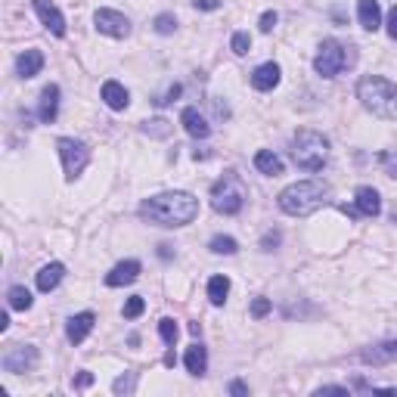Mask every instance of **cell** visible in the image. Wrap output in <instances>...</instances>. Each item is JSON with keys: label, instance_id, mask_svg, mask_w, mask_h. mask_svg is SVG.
Masks as SVG:
<instances>
[{"label": "cell", "instance_id": "obj_36", "mask_svg": "<svg viewBox=\"0 0 397 397\" xmlns=\"http://www.w3.org/2000/svg\"><path fill=\"white\" fill-rule=\"evenodd\" d=\"M90 385H94V373H87V369H84V373L75 375V388H90Z\"/></svg>", "mask_w": 397, "mask_h": 397}, {"label": "cell", "instance_id": "obj_3", "mask_svg": "<svg viewBox=\"0 0 397 397\" xmlns=\"http://www.w3.org/2000/svg\"><path fill=\"white\" fill-rule=\"evenodd\" d=\"M357 99L366 105L373 115L397 121V84H391L382 75H366L357 84Z\"/></svg>", "mask_w": 397, "mask_h": 397}, {"label": "cell", "instance_id": "obj_17", "mask_svg": "<svg viewBox=\"0 0 397 397\" xmlns=\"http://www.w3.org/2000/svg\"><path fill=\"white\" fill-rule=\"evenodd\" d=\"M41 69H44V53L41 50H25L22 56L16 59L19 78H35V75H41Z\"/></svg>", "mask_w": 397, "mask_h": 397}, {"label": "cell", "instance_id": "obj_33", "mask_svg": "<svg viewBox=\"0 0 397 397\" xmlns=\"http://www.w3.org/2000/svg\"><path fill=\"white\" fill-rule=\"evenodd\" d=\"M115 394H128V391H134V375H121V379H115Z\"/></svg>", "mask_w": 397, "mask_h": 397}, {"label": "cell", "instance_id": "obj_20", "mask_svg": "<svg viewBox=\"0 0 397 397\" xmlns=\"http://www.w3.org/2000/svg\"><path fill=\"white\" fill-rule=\"evenodd\" d=\"M354 198H357V211H360V214L375 217L382 211V198H379V193H375L373 187H360L354 193Z\"/></svg>", "mask_w": 397, "mask_h": 397}, {"label": "cell", "instance_id": "obj_34", "mask_svg": "<svg viewBox=\"0 0 397 397\" xmlns=\"http://www.w3.org/2000/svg\"><path fill=\"white\" fill-rule=\"evenodd\" d=\"M180 90H183V87H180V84H174V87H171V90H168V94H164V96H158V99H155V105H168V103H174V99H177V96H180Z\"/></svg>", "mask_w": 397, "mask_h": 397}, {"label": "cell", "instance_id": "obj_9", "mask_svg": "<svg viewBox=\"0 0 397 397\" xmlns=\"http://www.w3.org/2000/svg\"><path fill=\"white\" fill-rule=\"evenodd\" d=\"M35 363H37V348H31V345H16L6 350V357H3L6 373H28Z\"/></svg>", "mask_w": 397, "mask_h": 397}, {"label": "cell", "instance_id": "obj_35", "mask_svg": "<svg viewBox=\"0 0 397 397\" xmlns=\"http://www.w3.org/2000/svg\"><path fill=\"white\" fill-rule=\"evenodd\" d=\"M273 28H276V12L267 10V12L261 16V31H273Z\"/></svg>", "mask_w": 397, "mask_h": 397}, {"label": "cell", "instance_id": "obj_38", "mask_svg": "<svg viewBox=\"0 0 397 397\" xmlns=\"http://www.w3.org/2000/svg\"><path fill=\"white\" fill-rule=\"evenodd\" d=\"M388 35H391L394 41H397V6H394L391 12H388Z\"/></svg>", "mask_w": 397, "mask_h": 397}, {"label": "cell", "instance_id": "obj_26", "mask_svg": "<svg viewBox=\"0 0 397 397\" xmlns=\"http://www.w3.org/2000/svg\"><path fill=\"white\" fill-rule=\"evenodd\" d=\"M208 248L214 251V255H236V251H239V246H236L233 236H214Z\"/></svg>", "mask_w": 397, "mask_h": 397}, {"label": "cell", "instance_id": "obj_25", "mask_svg": "<svg viewBox=\"0 0 397 397\" xmlns=\"http://www.w3.org/2000/svg\"><path fill=\"white\" fill-rule=\"evenodd\" d=\"M10 307L12 310H28L31 307V292L25 286H12L10 289Z\"/></svg>", "mask_w": 397, "mask_h": 397}, {"label": "cell", "instance_id": "obj_12", "mask_svg": "<svg viewBox=\"0 0 397 397\" xmlns=\"http://www.w3.org/2000/svg\"><path fill=\"white\" fill-rule=\"evenodd\" d=\"M140 276V261H121L112 267V273H105V286L118 289V286H130Z\"/></svg>", "mask_w": 397, "mask_h": 397}, {"label": "cell", "instance_id": "obj_7", "mask_svg": "<svg viewBox=\"0 0 397 397\" xmlns=\"http://www.w3.org/2000/svg\"><path fill=\"white\" fill-rule=\"evenodd\" d=\"M56 146H59V158H62L65 177H69V180H75V177L81 174V171L87 168V162H90V149H87V143L71 140V137H62V140H59Z\"/></svg>", "mask_w": 397, "mask_h": 397}, {"label": "cell", "instance_id": "obj_16", "mask_svg": "<svg viewBox=\"0 0 397 397\" xmlns=\"http://www.w3.org/2000/svg\"><path fill=\"white\" fill-rule=\"evenodd\" d=\"M280 65L276 62H264L255 69V75H251V87L255 90H273L276 84H280Z\"/></svg>", "mask_w": 397, "mask_h": 397}, {"label": "cell", "instance_id": "obj_13", "mask_svg": "<svg viewBox=\"0 0 397 397\" xmlns=\"http://www.w3.org/2000/svg\"><path fill=\"white\" fill-rule=\"evenodd\" d=\"M94 323H96V316L90 314V310H84V314H75L69 320V326H65V335H69V341L71 345H81L84 339L90 335V329H94Z\"/></svg>", "mask_w": 397, "mask_h": 397}, {"label": "cell", "instance_id": "obj_11", "mask_svg": "<svg viewBox=\"0 0 397 397\" xmlns=\"http://www.w3.org/2000/svg\"><path fill=\"white\" fill-rule=\"evenodd\" d=\"M360 360L373 363V366H385V363L397 360V339H388V341H382V345H373V348L360 350Z\"/></svg>", "mask_w": 397, "mask_h": 397}, {"label": "cell", "instance_id": "obj_43", "mask_svg": "<svg viewBox=\"0 0 397 397\" xmlns=\"http://www.w3.org/2000/svg\"><path fill=\"white\" fill-rule=\"evenodd\" d=\"M6 326H10V316L0 314V332H6Z\"/></svg>", "mask_w": 397, "mask_h": 397}, {"label": "cell", "instance_id": "obj_28", "mask_svg": "<svg viewBox=\"0 0 397 397\" xmlns=\"http://www.w3.org/2000/svg\"><path fill=\"white\" fill-rule=\"evenodd\" d=\"M155 31L158 35H174V28H177V19L171 16V12H162V16H155Z\"/></svg>", "mask_w": 397, "mask_h": 397}, {"label": "cell", "instance_id": "obj_10", "mask_svg": "<svg viewBox=\"0 0 397 397\" xmlns=\"http://www.w3.org/2000/svg\"><path fill=\"white\" fill-rule=\"evenodd\" d=\"M31 3H35V12L44 22V28L53 31L56 37H62L65 35V16L56 10V3H53V0H31Z\"/></svg>", "mask_w": 397, "mask_h": 397}, {"label": "cell", "instance_id": "obj_15", "mask_svg": "<svg viewBox=\"0 0 397 397\" xmlns=\"http://www.w3.org/2000/svg\"><path fill=\"white\" fill-rule=\"evenodd\" d=\"M59 115V87L56 84H50V87L41 90V103H37V118H41L44 124H53Z\"/></svg>", "mask_w": 397, "mask_h": 397}, {"label": "cell", "instance_id": "obj_40", "mask_svg": "<svg viewBox=\"0 0 397 397\" xmlns=\"http://www.w3.org/2000/svg\"><path fill=\"white\" fill-rule=\"evenodd\" d=\"M316 394H348V388L345 385H323Z\"/></svg>", "mask_w": 397, "mask_h": 397}, {"label": "cell", "instance_id": "obj_14", "mask_svg": "<svg viewBox=\"0 0 397 397\" xmlns=\"http://www.w3.org/2000/svg\"><path fill=\"white\" fill-rule=\"evenodd\" d=\"M180 124H183V130H187L189 137H196V140H205V137L211 134V124L205 121V115L198 109H193V105L180 112Z\"/></svg>", "mask_w": 397, "mask_h": 397}, {"label": "cell", "instance_id": "obj_1", "mask_svg": "<svg viewBox=\"0 0 397 397\" xmlns=\"http://www.w3.org/2000/svg\"><path fill=\"white\" fill-rule=\"evenodd\" d=\"M198 214V198L193 193H183V189H174V193H158L146 198L140 205V217L155 227L174 230V227H187L193 223Z\"/></svg>", "mask_w": 397, "mask_h": 397}, {"label": "cell", "instance_id": "obj_42", "mask_svg": "<svg viewBox=\"0 0 397 397\" xmlns=\"http://www.w3.org/2000/svg\"><path fill=\"white\" fill-rule=\"evenodd\" d=\"M382 162H385L388 168H391V177H397V162H394L391 155H388V152H385V155H382Z\"/></svg>", "mask_w": 397, "mask_h": 397}, {"label": "cell", "instance_id": "obj_31", "mask_svg": "<svg viewBox=\"0 0 397 397\" xmlns=\"http://www.w3.org/2000/svg\"><path fill=\"white\" fill-rule=\"evenodd\" d=\"M267 314H270V301L267 298H255V301H251V316L261 320V316H267Z\"/></svg>", "mask_w": 397, "mask_h": 397}, {"label": "cell", "instance_id": "obj_27", "mask_svg": "<svg viewBox=\"0 0 397 397\" xmlns=\"http://www.w3.org/2000/svg\"><path fill=\"white\" fill-rule=\"evenodd\" d=\"M177 332H180V329H177V323L171 320V316H164V320L158 323V335L164 339V345H174V341H177Z\"/></svg>", "mask_w": 397, "mask_h": 397}, {"label": "cell", "instance_id": "obj_2", "mask_svg": "<svg viewBox=\"0 0 397 397\" xmlns=\"http://www.w3.org/2000/svg\"><path fill=\"white\" fill-rule=\"evenodd\" d=\"M329 196H332V189L323 180H298L280 193V208L292 217H307L320 205H326Z\"/></svg>", "mask_w": 397, "mask_h": 397}, {"label": "cell", "instance_id": "obj_5", "mask_svg": "<svg viewBox=\"0 0 397 397\" xmlns=\"http://www.w3.org/2000/svg\"><path fill=\"white\" fill-rule=\"evenodd\" d=\"M354 47H348V44L335 41V37H329V41L320 44V50H316V59H314V69L316 75L323 78H339L345 69L354 65Z\"/></svg>", "mask_w": 397, "mask_h": 397}, {"label": "cell", "instance_id": "obj_41", "mask_svg": "<svg viewBox=\"0 0 397 397\" xmlns=\"http://www.w3.org/2000/svg\"><path fill=\"white\" fill-rule=\"evenodd\" d=\"M230 394H236V397H242V394H248V388H246V382H233V385H230Z\"/></svg>", "mask_w": 397, "mask_h": 397}, {"label": "cell", "instance_id": "obj_6", "mask_svg": "<svg viewBox=\"0 0 397 397\" xmlns=\"http://www.w3.org/2000/svg\"><path fill=\"white\" fill-rule=\"evenodd\" d=\"M246 205V183L239 180V174L227 171L221 180L211 187V208L217 214H239Z\"/></svg>", "mask_w": 397, "mask_h": 397}, {"label": "cell", "instance_id": "obj_21", "mask_svg": "<svg viewBox=\"0 0 397 397\" xmlns=\"http://www.w3.org/2000/svg\"><path fill=\"white\" fill-rule=\"evenodd\" d=\"M62 276H65V267L59 261H53L47 267H41V273H37V289H41V292H53V289L62 282Z\"/></svg>", "mask_w": 397, "mask_h": 397}, {"label": "cell", "instance_id": "obj_39", "mask_svg": "<svg viewBox=\"0 0 397 397\" xmlns=\"http://www.w3.org/2000/svg\"><path fill=\"white\" fill-rule=\"evenodd\" d=\"M196 10H217L221 6V0H193Z\"/></svg>", "mask_w": 397, "mask_h": 397}, {"label": "cell", "instance_id": "obj_30", "mask_svg": "<svg viewBox=\"0 0 397 397\" xmlns=\"http://www.w3.org/2000/svg\"><path fill=\"white\" fill-rule=\"evenodd\" d=\"M146 310V301H143L140 295H134V298H128V304H124V316L128 320H137V316Z\"/></svg>", "mask_w": 397, "mask_h": 397}, {"label": "cell", "instance_id": "obj_4", "mask_svg": "<svg viewBox=\"0 0 397 397\" xmlns=\"http://www.w3.org/2000/svg\"><path fill=\"white\" fill-rule=\"evenodd\" d=\"M292 158L298 168L304 171H320L323 164L329 162V140L320 134V130L301 128L292 137Z\"/></svg>", "mask_w": 397, "mask_h": 397}, {"label": "cell", "instance_id": "obj_19", "mask_svg": "<svg viewBox=\"0 0 397 397\" xmlns=\"http://www.w3.org/2000/svg\"><path fill=\"white\" fill-rule=\"evenodd\" d=\"M103 103L109 105V109L121 112V109H128L130 94H128V90H124L118 81H105V84H103Z\"/></svg>", "mask_w": 397, "mask_h": 397}, {"label": "cell", "instance_id": "obj_23", "mask_svg": "<svg viewBox=\"0 0 397 397\" xmlns=\"http://www.w3.org/2000/svg\"><path fill=\"white\" fill-rule=\"evenodd\" d=\"M183 363H187V373L205 375V369H208V348H202V345L187 348V357H183Z\"/></svg>", "mask_w": 397, "mask_h": 397}, {"label": "cell", "instance_id": "obj_32", "mask_svg": "<svg viewBox=\"0 0 397 397\" xmlns=\"http://www.w3.org/2000/svg\"><path fill=\"white\" fill-rule=\"evenodd\" d=\"M168 121L164 118H155V121H146V134H155V137H168Z\"/></svg>", "mask_w": 397, "mask_h": 397}, {"label": "cell", "instance_id": "obj_24", "mask_svg": "<svg viewBox=\"0 0 397 397\" xmlns=\"http://www.w3.org/2000/svg\"><path fill=\"white\" fill-rule=\"evenodd\" d=\"M230 295V280L227 276H211L208 280V301L214 304V307H221L223 301H227Z\"/></svg>", "mask_w": 397, "mask_h": 397}, {"label": "cell", "instance_id": "obj_22", "mask_svg": "<svg viewBox=\"0 0 397 397\" xmlns=\"http://www.w3.org/2000/svg\"><path fill=\"white\" fill-rule=\"evenodd\" d=\"M255 168L261 171V174H267V177H280L282 174V158L276 155V152H270V149H261L255 155Z\"/></svg>", "mask_w": 397, "mask_h": 397}, {"label": "cell", "instance_id": "obj_37", "mask_svg": "<svg viewBox=\"0 0 397 397\" xmlns=\"http://www.w3.org/2000/svg\"><path fill=\"white\" fill-rule=\"evenodd\" d=\"M261 246H264V251H273L276 246H280V233H267V236H264Z\"/></svg>", "mask_w": 397, "mask_h": 397}, {"label": "cell", "instance_id": "obj_29", "mask_svg": "<svg viewBox=\"0 0 397 397\" xmlns=\"http://www.w3.org/2000/svg\"><path fill=\"white\" fill-rule=\"evenodd\" d=\"M230 47H233L236 56H246V53L251 50V37H248V31H236L233 41H230Z\"/></svg>", "mask_w": 397, "mask_h": 397}, {"label": "cell", "instance_id": "obj_18", "mask_svg": "<svg viewBox=\"0 0 397 397\" xmlns=\"http://www.w3.org/2000/svg\"><path fill=\"white\" fill-rule=\"evenodd\" d=\"M357 19L366 31H375L382 25V10H379V0H360L357 3Z\"/></svg>", "mask_w": 397, "mask_h": 397}, {"label": "cell", "instance_id": "obj_8", "mask_svg": "<svg viewBox=\"0 0 397 397\" xmlns=\"http://www.w3.org/2000/svg\"><path fill=\"white\" fill-rule=\"evenodd\" d=\"M94 22H96V28L109 37H128L130 35V19L118 10H96Z\"/></svg>", "mask_w": 397, "mask_h": 397}]
</instances>
